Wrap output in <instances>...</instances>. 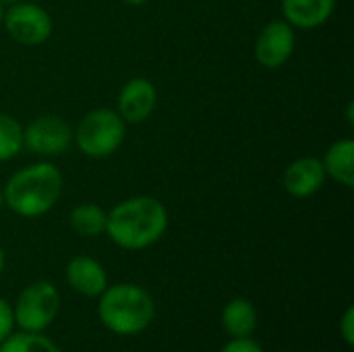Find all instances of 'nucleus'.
I'll list each match as a JSON object with an SVG mask.
<instances>
[{"mask_svg": "<svg viewBox=\"0 0 354 352\" xmlns=\"http://www.w3.org/2000/svg\"><path fill=\"white\" fill-rule=\"evenodd\" d=\"M166 230L168 210L151 195H137L116 203L106 220V234L124 251H143L156 245Z\"/></svg>", "mask_w": 354, "mask_h": 352, "instance_id": "obj_1", "label": "nucleus"}, {"mask_svg": "<svg viewBox=\"0 0 354 352\" xmlns=\"http://www.w3.org/2000/svg\"><path fill=\"white\" fill-rule=\"evenodd\" d=\"M62 174L52 162H35L17 170L2 189L4 205L19 218L48 214L62 195Z\"/></svg>", "mask_w": 354, "mask_h": 352, "instance_id": "obj_2", "label": "nucleus"}, {"mask_svg": "<svg viewBox=\"0 0 354 352\" xmlns=\"http://www.w3.org/2000/svg\"><path fill=\"white\" fill-rule=\"evenodd\" d=\"M97 317L106 330L116 336H137L145 332L156 317L151 295L137 284L106 286L100 295Z\"/></svg>", "mask_w": 354, "mask_h": 352, "instance_id": "obj_3", "label": "nucleus"}, {"mask_svg": "<svg viewBox=\"0 0 354 352\" xmlns=\"http://www.w3.org/2000/svg\"><path fill=\"white\" fill-rule=\"evenodd\" d=\"M127 137V122L116 110L95 108L89 110L73 131V141L87 158L102 160L120 149Z\"/></svg>", "mask_w": 354, "mask_h": 352, "instance_id": "obj_4", "label": "nucleus"}, {"mask_svg": "<svg viewBox=\"0 0 354 352\" xmlns=\"http://www.w3.org/2000/svg\"><path fill=\"white\" fill-rule=\"evenodd\" d=\"M58 309L60 295L56 286L48 280H37L19 295L12 315L21 332H44L56 319Z\"/></svg>", "mask_w": 354, "mask_h": 352, "instance_id": "obj_5", "label": "nucleus"}, {"mask_svg": "<svg viewBox=\"0 0 354 352\" xmlns=\"http://www.w3.org/2000/svg\"><path fill=\"white\" fill-rule=\"evenodd\" d=\"M2 27L21 46H39L50 39L54 21L50 12L33 2H17L4 8Z\"/></svg>", "mask_w": 354, "mask_h": 352, "instance_id": "obj_6", "label": "nucleus"}, {"mask_svg": "<svg viewBox=\"0 0 354 352\" xmlns=\"http://www.w3.org/2000/svg\"><path fill=\"white\" fill-rule=\"evenodd\" d=\"M73 145V127L56 114H41L23 129V147L41 158H56Z\"/></svg>", "mask_w": 354, "mask_h": 352, "instance_id": "obj_7", "label": "nucleus"}, {"mask_svg": "<svg viewBox=\"0 0 354 352\" xmlns=\"http://www.w3.org/2000/svg\"><path fill=\"white\" fill-rule=\"evenodd\" d=\"M297 46L295 27L288 25L284 19H276L263 25L255 39V60L266 68H280L284 66Z\"/></svg>", "mask_w": 354, "mask_h": 352, "instance_id": "obj_8", "label": "nucleus"}, {"mask_svg": "<svg viewBox=\"0 0 354 352\" xmlns=\"http://www.w3.org/2000/svg\"><path fill=\"white\" fill-rule=\"evenodd\" d=\"M116 106V112L127 124L145 122L158 106V89L149 79L133 77L122 85Z\"/></svg>", "mask_w": 354, "mask_h": 352, "instance_id": "obj_9", "label": "nucleus"}, {"mask_svg": "<svg viewBox=\"0 0 354 352\" xmlns=\"http://www.w3.org/2000/svg\"><path fill=\"white\" fill-rule=\"evenodd\" d=\"M326 180H328V176H326L322 158H315V156L297 158L295 162H290L286 166V170L282 174L284 191L297 199H307V197L315 195L317 191H322Z\"/></svg>", "mask_w": 354, "mask_h": 352, "instance_id": "obj_10", "label": "nucleus"}, {"mask_svg": "<svg viewBox=\"0 0 354 352\" xmlns=\"http://www.w3.org/2000/svg\"><path fill=\"white\" fill-rule=\"evenodd\" d=\"M64 276H66L68 286L75 293H79L81 297H89V299L100 297L108 286L106 270L102 268L100 261H95L89 255L73 257L64 268Z\"/></svg>", "mask_w": 354, "mask_h": 352, "instance_id": "obj_11", "label": "nucleus"}, {"mask_svg": "<svg viewBox=\"0 0 354 352\" xmlns=\"http://www.w3.org/2000/svg\"><path fill=\"white\" fill-rule=\"evenodd\" d=\"M338 0H282V17L299 29H317L330 21Z\"/></svg>", "mask_w": 354, "mask_h": 352, "instance_id": "obj_12", "label": "nucleus"}, {"mask_svg": "<svg viewBox=\"0 0 354 352\" xmlns=\"http://www.w3.org/2000/svg\"><path fill=\"white\" fill-rule=\"evenodd\" d=\"M326 176L336 180L338 185L353 187L354 185V141L353 139H338L332 143L322 160Z\"/></svg>", "mask_w": 354, "mask_h": 352, "instance_id": "obj_13", "label": "nucleus"}, {"mask_svg": "<svg viewBox=\"0 0 354 352\" xmlns=\"http://www.w3.org/2000/svg\"><path fill=\"white\" fill-rule=\"evenodd\" d=\"M222 326L232 338H249L257 326L255 305L247 299H232L222 311Z\"/></svg>", "mask_w": 354, "mask_h": 352, "instance_id": "obj_14", "label": "nucleus"}, {"mask_svg": "<svg viewBox=\"0 0 354 352\" xmlns=\"http://www.w3.org/2000/svg\"><path fill=\"white\" fill-rule=\"evenodd\" d=\"M106 220H108V212L97 203H79L77 207H73L68 216L71 228L85 239H95L104 234Z\"/></svg>", "mask_w": 354, "mask_h": 352, "instance_id": "obj_15", "label": "nucleus"}, {"mask_svg": "<svg viewBox=\"0 0 354 352\" xmlns=\"http://www.w3.org/2000/svg\"><path fill=\"white\" fill-rule=\"evenodd\" d=\"M21 149H23L21 122L10 114L0 112V162H8L17 158Z\"/></svg>", "mask_w": 354, "mask_h": 352, "instance_id": "obj_16", "label": "nucleus"}, {"mask_svg": "<svg viewBox=\"0 0 354 352\" xmlns=\"http://www.w3.org/2000/svg\"><path fill=\"white\" fill-rule=\"evenodd\" d=\"M0 352H62L41 332H21L10 334L0 342Z\"/></svg>", "mask_w": 354, "mask_h": 352, "instance_id": "obj_17", "label": "nucleus"}, {"mask_svg": "<svg viewBox=\"0 0 354 352\" xmlns=\"http://www.w3.org/2000/svg\"><path fill=\"white\" fill-rule=\"evenodd\" d=\"M12 328H15L12 307L4 299H0V342H4L12 334Z\"/></svg>", "mask_w": 354, "mask_h": 352, "instance_id": "obj_18", "label": "nucleus"}, {"mask_svg": "<svg viewBox=\"0 0 354 352\" xmlns=\"http://www.w3.org/2000/svg\"><path fill=\"white\" fill-rule=\"evenodd\" d=\"M220 352H263V349L249 336V338H232L228 344L222 346Z\"/></svg>", "mask_w": 354, "mask_h": 352, "instance_id": "obj_19", "label": "nucleus"}, {"mask_svg": "<svg viewBox=\"0 0 354 352\" xmlns=\"http://www.w3.org/2000/svg\"><path fill=\"white\" fill-rule=\"evenodd\" d=\"M340 334L344 338V342L348 346L354 344V307H348L342 315V322H340Z\"/></svg>", "mask_w": 354, "mask_h": 352, "instance_id": "obj_20", "label": "nucleus"}, {"mask_svg": "<svg viewBox=\"0 0 354 352\" xmlns=\"http://www.w3.org/2000/svg\"><path fill=\"white\" fill-rule=\"evenodd\" d=\"M122 2H127L129 6H143V4H147L149 0H122Z\"/></svg>", "mask_w": 354, "mask_h": 352, "instance_id": "obj_21", "label": "nucleus"}, {"mask_svg": "<svg viewBox=\"0 0 354 352\" xmlns=\"http://www.w3.org/2000/svg\"><path fill=\"white\" fill-rule=\"evenodd\" d=\"M4 263H6V257H4V249L0 247V276H2V272H4Z\"/></svg>", "mask_w": 354, "mask_h": 352, "instance_id": "obj_22", "label": "nucleus"}, {"mask_svg": "<svg viewBox=\"0 0 354 352\" xmlns=\"http://www.w3.org/2000/svg\"><path fill=\"white\" fill-rule=\"evenodd\" d=\"M17 2H21V0H0V4L6 8V6H10V4H17Z\"/></svg>", "mask_w": 354, "mask_h": 352, "instance_id": "obj_23", "label": "nucleus"}, {"mask_svg": "<svg viewBox=\"0 0 354 352\" xmlns=\"http://www.w3.org/2000/svg\"><path fill=\"white\" fill-rule=\"evenodd\" d=\"M2 15H4V6L0 4V27H2Z\"/></svg>", "mask_w": 354, "mask_h": 352, "instance_id": "obj_24", "label": "nucleus"}, {"mask_svg": "<svg viewBox=\"0 0 354 352\" xmlns=\"http://www.w3.org/2000/svg\"><path fill=\"white\" fill-rule=\"evenodd\" d=\"M2 205H4V199H2V191H0V210H2Z\"/></svg>", "mask_w": 354, "mask_h": 352, "instance_id": "obj_25", "label": "nucleus"}]
</instances>
